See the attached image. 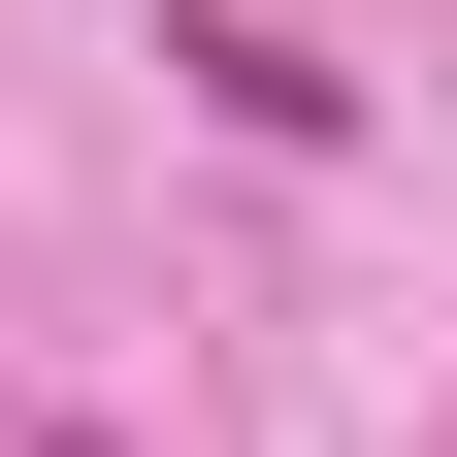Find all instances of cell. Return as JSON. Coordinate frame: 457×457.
<instances>
[{
    "label": "cell",
    "mask_w": 457,
    "mask_h": 457,
    "mask_svg": "<svg viewBox=\"0 0 457 457\" xmlns=\"http://www.w3.org/2000/svg\"><path fill=\"white\" fill-rule=\"evenodd\" d=\"M163 66H196L228 131H327V98H360V66H327V33H262V0H163Z\"/></svg>",
    "instance_id": "1"
},
{
    "label": "cell",
    "mask_w": 457,
    "mask_h": 457,
    "mask_svg": "<svg viewBox=\"0 0 457 457\" xmlns=\"http://www.w3.org/2000/svg\"><path fill=\"white\" fill-rule=\"evenodd\" d=\"M33 457H131V425H33Z\"/></svg>",
    "instance_id": "2"
}]
</instances>
